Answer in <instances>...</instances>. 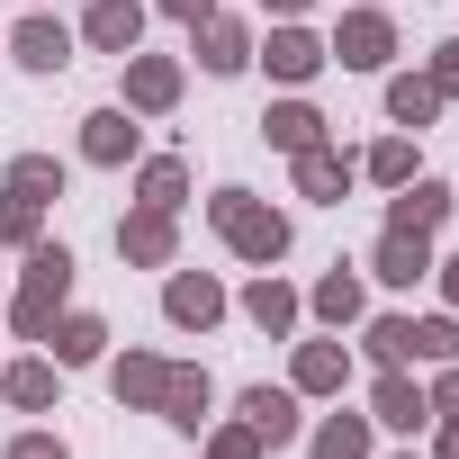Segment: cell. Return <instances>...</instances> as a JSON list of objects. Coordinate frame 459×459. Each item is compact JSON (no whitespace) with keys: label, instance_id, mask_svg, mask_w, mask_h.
I'll return each instance as SVG.
<instances>
[{"label":"cell","instance_id":"cell-22","mask_svg":"<svg viewBox=\"0 0 459 459\" xmlns=\"http://www.w3.org/2000/svg\"><path fill=\"white\" fill-rule=\"evenodd\" d=\"M307 307H316L325 325H360V316H369V298H360V271H342V262H333V271L316 280V298H307Z\"/></svg>","mask_w":459,"mask_h":459},{"label":"cell","instance_id":"cell-27","mask_svg":"<svg viewBox=\"0 0 459 459\" xmlns=\"http://www.w3.org/2000/svg\"><path fill=\"white\" fill-rule=\"evenodd\" d=\"M135 198H144V207H180V198H189V162H180V153H153L144 180H135Z\"/></svg>","mask_w":459,"mask_h":459},{"label":"cell","instance_id":"cell-10","mask_svg":"<svg viewBox=\"0 0 459 459\" xmlns=\"http://www.w3.org/2000/svg\"><path fill=\"white\" fill-rule=\"evenodd\" d=\"M82 37H91L100 55H135V37H144V0H91V10H82Z\"/></svg>","mask_w":459,"mask_h":459},{"label":"cell","instance_id":"cell-11","mask_svg":"<svg viewBox=\"0 0 459 459\" xmlns=\"http://www.w3.org/2000/svg\"><path fill=\"white\" fill-rule=\"evenodd\" d=\"M10 55H19L28 73H64V64H73V28L37 10V19H19V37H10Z\"/></svg>","mask_w":459,"mask_h":459},{"label":"cell","instance_id":"cell-6","mask_svg":"<svg viewBox=\"0 0 459 459\" xmlns=\"http://www.w3.org/2000/svg\"><path fill=\"white\" fill-rule=\"evenodd\" d=\"M351 171H360V162H351L342 144H307V153H298V198H316V207H342Z\"/></svg>","mask_w":459,"mask_h":459},{"label":"cell","instance_id":"cell-35","mask_svg":"<svg viewBox=\"0 0 459 459\" xmlns=\"http://www.w3.org/2000/svg\"><path fill=\"white\" fill-rule=\"evenodd\" d=\"M423 82H432V91H441V100H459V37H450V46H441V55H432V73H423Z\"/></svg>","mask_w":459,"mask_h":459},{"label":"cell","instance_id":"cell-20","mask_svg":"<svg viewBox=\"0 0 459 459\" xmlns=\"http://www.w3.org/2000/svg\"><path fill=\"white\" fill-rule=\"evenodd\" d=\"M342 378H351L342 342H298V369H289V387H298V396H333Z\"/></svg>","mask_w":459,"mask_h":459},{"label":"cell","instance_id":"cell-13","mask_svg":"<svg viewBox=\"0 0 459 459\" xmlns=\"http://www.w3.org/2000/svg\"><path fill=\"white\" fill-rule=\"evenodd\" d=\"M369 280H387V289H414V280H432V235H378V253H369Z\"/></svg>","mask_w":459,"mask_h":459},{"label":"cell","instance_id":"cell-7","mask_svg":"<svg viewBox=\"0 0 459 459\" xmlns=\"http://www.w3.org/2000/svg\"><path fill=\"white\" fill-rule=\"evenodd\" d=\"M108 387H117V405H135V414H162V396H171V360H153V351H126V360L108 369Z\"/></svg>","mask_w":459,"mask_h":459},{"label":"cell","instance_id":"cell-26","mask_svg":"<svg viewBox=\"0 0 459 459\" xmlns=\"http://www.w3.org/2000/svg\"><path fill=\"white\" fill-rule=\"evenodd\" d=\"M387 117H396V126H432V117H441V91H432L423 73H405V82H387Z\"/></svg>","mask_w":459,"mask_h":459},{"label":"cell","instance_id":"cell-25","mask_svg":"<svg viewBox=\"0 0 459 459\" xmlns=\"http://www.w3.org/2000/svg\"><path fill=\"white\" fill-rule=\"evenodd\" d=\"M307 450L316 459H369V414H325Z\"/></svg>","mask_w":459,"mask_h":459},{"label":"cell","instance_id":"cell-9","mask_svg":"<svg viewBox=\"0 0 459 459\" xmlns=\"http://www.w3.org/2000/svg\"><path fill=\"white\" fill-rule=\"evenodd\" d=\"M189 37H198V64H207V73H244V64H253V28L225 19V10H207Z\"/></svg>","mask_w":459,"mask_h":459},{"label":"cell","instance_id":"cell-31","mask_svg":"<svg viewBox=\"0 0 459 459\" xmlns=\"http://www.w3.org/2000/svg\"><path fill=\"white\" fill-rule=\"evenodd\" d=\"M360 171H369V180H387V189H405V180H414V144H405V135H387V144H369V153H360Z\"/></svg>","mask_w":459,"mask_h":459},{"label":"cell","instance_id":"cell-2","mask_svg":"<svg viewBox=\"0 0 459 459\" xmlns=\"http://www.w3.org/2000/svg\"><path fill=\"white\" fill-rule=\"evenodd\" d=\"M207 225L225 235V253H244V262H262V271L289 253V216L262 207L253 189H216V198H207Z\"/></svg>","mask_w":459,"mask_h":459},{"label":"cell","instance_id":"cell-14","mask_svg":"<svg viewBox=\"0 0 459 459\" xmlns=\"http://www.w3.org/2000/svg\"><path fill=\"white\" fill-rule=\"evenodd\" d=\"M235 414L262 432V450L298 441V387H244V405H235Z\"/></svg>","mask_w":459,"mask_h":459},{"label":"cell","instance_id":"cell-29","mask_svg":"<svg viewBox=\"0 0 459 459\" xmlns=\"http://www.w3.org/2000/svg\"><path fill=\"white\" fill-rule=\"evenodd\" d=\"M10 189L46 207V198H64V162H55V153H19V162H10Z\"/></svg>","mask_w":459,"mask_h":459},{"label":"cell","instance_id":"cell-39","mask_svg":"<svg viewBox=\"0 0 459 459\" xmlns=\"http://www.w3.org/2000/svg\"><path fill=\"white\" fill-rule=\"evenodd\" d=\"M432 459H459V414H441V450Z\"/></svg>","mask_w":459,"mask_h":459},{"label":"cell","instance_id":"cell-38","mask_svg":"<svg viewBox=\"0 0 459 459\" xmlns=\"http://www.w3.org/2000/svg\"><path fill=\"white\" fill-rule=\"evenodd\" d=\"M432 280H441V298L459 307V253H450V262H432Z\"/></svg>","mask_w":459,"mask_h":459},{"label":"cell","instance_id":"cell-32","mask_svg":"<svg viewBox=\"0 0 459 459\" xmlns=\"http://www.w3.org/2000/svg\"><path fill=\"white\" fill-rule=\"evenodd\" d=\"M414 360H432V369L459 360V325H450V316H423V325H414Z\"/></svg>","mask_w":459,"mask_h":459},{"label":"cell","instance_id":"cell-3","mask_svg":"<svg viewBox=\"0 0 459 459\" xmlns=\"http://www.w3.org/2000/svg\"><path fill=\"white\" fill-rule=\"evenodd\" d=\"M342 73H378L387 55H396V28H387V10H378V0H369V10H351L342 28H333V46H325Z\"/></svg>","mask_w":459,"mask_h":459},{"label":"cell","instance_id":"cell-4","mask_svg":"<svg viewBox=\"0 0 459 459\" xmlns=\"http://www.w3.org/2000/svg\"><path fill=\"white\" fill-rule=\"evenodd\" d=\"M450 207H459V198H450V180H423V171H414V180L387 198V235H432Z\"/></svg>","mask_w":459,"mask_h":459},{"label":"cell","instance_id":"cell-36","mask_svg":"<svg viewBox=\"0 0 459 459\" xmlns=\"http://www.w3.org/2000/svg\"><path fill=\"white\" fill-rule=\"evenodd\" d=\"M423 396H432V414H459V360H441V378H432Z\"/></svg>","mask_w":459,"mask_h":459},{"label":"cell","instance_id":"cell-30","mask_svg":"<svg viewBox=\"0 0 459 459\" xmlns=\"http://www.w3.org/2000/svg\"><path fill=\"white\" fill-rule=\"evenodd\" d=\"M369 360H378V369H405V360H414V325H405V316H369Z\"/></svg>","mask_w":459,"mask_h":459},{"label":"cell","instance_id":"cell-5","mask_svg":"<svg viewBox=\"0 0 459 459\" xmlns=\"http://www.w3.org/2000/svg\"><path fill=\"white\" fill-rule=\"evenodd\" d=\"M262 64H271V82H316L333 55H325V46H316L298 19H280V28H271V46H262Z\"/></svg>","mask_w":459,"mask_h":459},{"label":"cell","instance_id":"cell-12","mask_svg":"<svg viewBox=\"0 0 459 459\" xmlns=\"http://www.w3.org/2000/svg\"><path fill=\"white\" fill-rule=\"evenodd\" d=\"M171 100H180V64H171V55H135V64H126V108H135V117H162Z\"/></svg>","mask_w":459,"mask_h":459},{"label":"cell","instance_id":"cell-40","mask_svg":"<svg viewBox=\"0 0 459 459\" xmlns=\"http://www.w3.org/2000/svg\"><path fill=\"white\" fill-rule=\"evenodd\" d=\"M262 10H271V19H298V10H307V0H262Z\"/></svg>","mask_w":459,"mask_h":459},{"label":"cell","instance_id":"cell-15","mask_svg":"<svg viewBox=\"0 0 459 459\" xmlns=\"http://www.w3.org/2000/svg\"><path fill=\"white\" fill-rule=\"evenodd\" d=\"M117 253H126L135 271H162V262H171V207H135V216L117 225Z\"/></svg>","mask_w":459,"mask_h":459},{"label":"cell","instance_id":"cell-17","mask_svg":"<svg viewBox=\"0 0 459 459\" xmlns=\"http://www.w3.org/2000/svg\"><path fill=\"white\" fill-rule=\"evenodd\" d=\"M162 316H171V325H198V333H207V325L225 316V289H216L207 271H180V280L162 289Z\"/></svg>","mask_w":459,"mask_h":459},{"label":"cell","instance_id":"cell-28","mask_svg":"<svg viewBox=\"0 0 459 459\" xmlns=\"http://www.w3.org/2000/svg\"><path fill=\"white\" fill-rule=\"evenodd\" d=\"M37 235H46V207H37V198H19V189H0V244L28 253Z\"/></svg>","mask_w":459,"mask_h":459},{"label":"cell","instance_id":"cell-24","mask_svg":"<svg viewBox=\"0 0 459 459\" xmlns=\"http://www.w3.org/2000/svg\"><path fill=\"white\" fill-rule=\"evenodd\" d=\"M55 378H64L55 360H19L10 378H0V405H28V414H46V405H55Z\"/></svg>","mask_w":459,"mask_h":459},{"label":"cell","instance_id":"cell-23","mask_svg":"<svg viewBox=\"0 0 459 459\" xmlns=\"http://www.w3.org/2000/svg\"><path fill=\"white\" fill-rule=\"evenodd\" d=\"M262 135H271L280 153H307V144H325V117H316L307 100H280V108L262 117Z\"/></svg>","mask_w":459,"mask_h":459},{"label":"cell","instance_id":"cell-8","mask_svg":"<svg viewBox=\"0 0 459 459\" xmlns=\"http://www.w3.org/2000/svg\"><path fill=\"white\" fill-rule=\"evenodd\" d=\"M369 423H387V432H414V423H432V396H423L405 369H378V387H369Z\"/></svg>","mask_w":459,"mask_h":459},{"label":"cell","instance_id":"cell-16","mask_svg":"<svg viewBox=\"0 0 459 459\" xmlns=\"http://www.w3.org/2000/svg\"><path fill=\"white\" fill-rule=\"evenodd\" d=\"M82 153H91L100 171L135 162V117H126V108H91V117H82Z\"/></svg>","mask_w":459,"mask_h":459},{"label":"cell","instance_id":"cell-37","mask_svg":"<svg viewBox=\"0 0 459 459\" xmlns=\"http://www.w3.org/2000/svg\"><path fill=\"white\" fill-rule=\"evenodd\" d=\"M153 10H162V19H189V28H198V19H207V0H153Z\"/></svg>","mask_w":459,"mask_h":459},{"label":"cell","instance_id":"cell-1","mask_svg":"<svg viewBox=\"0 0 459 459\" xmlns=\"http://www.w3.org/2000/svg\"><path fill=\"white\" fill-rule=\"evenodd\" d=\"M64 298H73V253L37 235V244H28V271H19V298H10L19 342H46V333H55V316H64Z\"/></svg>","mask_w":459,"mask_h":459},{"label":"cell","instance_id":"cell-18","mask_svg":"<svg viewBox=\"0 0 459 459\" xmlns=\"http://www.w3.org/2000/svg\"><path fill=\"white\" fill-rule=\"evenodd\" d=\"M244 316H253V325H262V333H271V342H280V333H298V289H289V280H271V271H262V280H253V289H244Z\"/></svg>","mask_w":459,"mask_h":459},{"label":"cell","instance_id":"cell-21","mask_svg":"<svg viewBox=\"0 0 459 459\" xmlns=\"http://www.w3.org/2000/svg\"><path fill=\"white\" fill-rule=\"evenodd\" d=\"M207 405H216V387H207V369H189V360H171V396H162V423H180V432H198V423H207Z\"/></svg>","mask_w":459,"mask_h":459},{"label":"cell","instance_id":"cell-34","mask_svg":"<svg viewBox=\"0 0 459 459\" xmlns=\"http://www.w3.org/2000/svg\"><path fill=\"white\" fill-rule=\"evenodd\" d=\"M0 459H73V450H64L55 432H19V441H10V450H0Z\"/></svg>","mask_w":459,"mask_h":459},{"label":"cell","instance_id":"cell-33","mask_svg":"<svg viewBox=\"0 0 459 459\" xmlns=\"http://www.w3.org/2000/svg\"><path fill=\"white\" fill-rule=\"evenodd\" d=\"M207 459H262V432L253 423H216L207 432Z\"/></svg>","mask_w":459,"mask_h":459},{"label":"cell","instance_id":"cell-19","mask_svg":"<svg viewBox=\"0 0 459 459\" xmlns=\"http://www.w3.org/2000/svg\"><path fill=\"white\" fill-rule=\"evenodd\" d=\"M46 342H55V369H91V360L108 351V325H100V316H55Z\"/></svg>","mask_w":459,"mask_h":459}]
</instances>
